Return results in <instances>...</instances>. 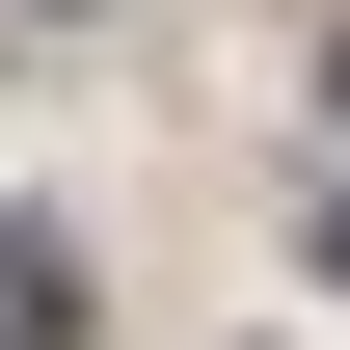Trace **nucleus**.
Returning a JSON list of instances; mask_svg holds the SVG:
<instances>
[{"mask_svg":"<svg viewBox=\"0 0 350 350\" xmlns=\"http://www.w3.org/2000/svg\"><path fill=\"white\" fill-rule=\"evenodd\" d=\"M54 297H81V269H54V243H0V350H54Z\"/></svg>","mask_w":350,"mask_h":350,"instance_id":"1","label":"nucleus"}]
</instances>
